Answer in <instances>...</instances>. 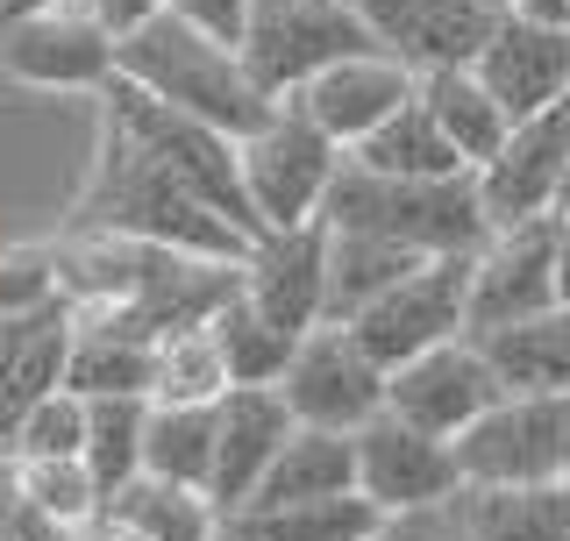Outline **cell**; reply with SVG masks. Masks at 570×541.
Segmentation results:
<instances>
[{"label":"cell","mask_w":570,"mask_h":541,"mask_svg":"<svg viewBox=\"0 0 570 541\" xmlns=\"http://www.w3.org/2000/svg\"><path fill=\"white\" fill-rule=\"evenodd\" d=\"M50 270H58V299L79 321H100V328L150 342V350H165L171 335L214 328V314L243 293V264L186 257V249L129 236H71L50 257Z\"/></svg>","instance_id":"1"},{"label":"cell","mask_w":570,"mask_h":541,"mask_svg":"<svg viewBox=\"0 0 570 541\" xmlns=\"http://www.w3.org/2000/svg\"><path fill=\"white\" fill-rule=\"evenodd\" d=\"M79 236H129V243H157V249H186V257H249V236L228 214H214L200 193L186 186L171 165H157L121 121L100 115V157L86 178L79 207H71Z\"/></svg>","instance_id":"2"},{"label":"cell","mask_w":570,"mask_h":541,"mask_svg":"<svg viewBox=\"0 0 570 541\" xmlns=\"http://www.w3.org/2000/svg\"><path fill=\"white\" fill-rule=\"evenodd\" d=\"M115 71L129 86H142L150 100H165V107H178V115L207 121V129H222L236 142L257 136L264 121L285 107V100H272L257 79H249V65H243L236 43H222L214 29L186 22L178 8H165L157 22H142L136 36H121V43H115Z\"/></svg>","instance_id":"3"},{"label":"cell","mask_w":570,"mask_h":541,"mask_svg":"<svg viewBox=\"0 0 570 541\" xmlns=\"http://www.w3.org/2000/svg\"><path fill=\"white\" fill-rule=\"evenodd\" d=\"M321 222L406 243L421 257H478L492 243V214H485V193H478V171H463V178H385V171H364L350 157L328 186Z\"/></svg>","instance_id":"4"},{"label":"cell","mask_w":570,"mask_h":541,"mask_svg":"<svg viewBox=\"0 0 570 541\" xmlns=\"http://www.w3.org/2000/svg\"><path fill=\"white\" fill-rule=\"evenodd\" d=\"M100 100H107L100 115L121 121V129H129L142 150L157 157V165H171L214 214H228L249 243L264 236V228H257V207H249V193H243V142L236 136H222V129H207V121L178 115V107H165V100H150L142 86L121 79V71L100 86Z\"/></svg>","instance_id":"5"},{"label":"cell","mask_w":570,"mask_h":541,"mask_svg":"<svg viewBox=\"0 0 570 541\" xmlns=\"http://www.w3.org/2000/svg\"><path fill=\"white\" fill-rule=\"evenodd\" d=\"M243 65L272 100H293L299 86H314L328 65L379 50V36L364 29V14L350 0H249L243 14Z\"/></svg>","instance_id":"6"},{"label":"cell","mask_w":570,"mask_h":541,"mask_svg":"<svg viewBox=\"0 0 570 541\" xmlns=\"http://www.w3.org/2000/svg\"><path fill=\"white\" fill-rule=\"evenodd\" d=\"M343 165H350L343 142H328L293 100H285L257 136H243V193H249V207H257V228L272 236V228L321 222L328 186H335Z\"/></svg>","instance_id":"7"},{"label":"cell","mask_w":570,"mask_h":541,"mask_svg":"<svg viewBox=\"0 0 570 541\" xmlns=\"http://www.w3.org/2000/svg\"><path fill=\"white\" fill-rule=\"evenodd\" d=\"M463 484H570V400L507 392L456 435Z\"/></svg>","instance_id":"8"},{"label":"cell","mask_w":570,"mask_h":541,"mask_svg":"<svg viewBox=\"0 0 570 541\" xmlns=\"http://www.w3.org/2000/svg\"><path fill=\"white\" fill-rule=\"evenodd\" d=\"M350 335L379 356L385 371L414 364L442 342L471 335V257H428L414 278H400L385 299H371L350 321Z\"/></svg>","instance_id":"9"},{"label":"cell","mask_w":570,"mask_h":541,"mask_svg":"<svg viewBox=\"0 0 570 541\" xmlns=\"http://www.w3.org/2000/svg\"><path fill=\"white\" fill-rule=\"evenodd\" d=\"M356 492L371 499L379 513L406 520V513H435L463 499V463L456 442L428 435V427L400 421V413H379V421L356 427Z\"/></svg>","instance_id":"10"},{"label":"cell","mask_w":570,"mask_h":541,"mask_svg":"<svg viewBox=\"0 0 570 541\" xmlns=\"http://www.w3.org/2000/svg\"><path fill=\"white\" fill-rule=\"evenodd\" d=\"M385 385H392V371L343 328V321H328V328L299 335L293 371H285L278 392H285V406H293L299 427L356 435L364 421H379V413H385Z\"/></svg>","instance_id":"11"},{"label":"cell","mask_w":570,"mask_h":541,"mask_svg":"<svg viewBox=\"0 0 570 541\" xmlns=\"http://www.w3.org/2000/svg\"><path fill=\"white\" fill-rule=\"evenodd\" d=\"M557 257H563V214L492 228V243L471 257V335L549 314L557 306Z\"/></svg>","instance_id":"12"},{"label":"cell","mask_w":570,"mask_h":541,"mask_svg":"<svg viewBox=\"0 0 570 541\" xmlns=\"http://www.w3.org/2000/svg\"><path fill=\"white\" fill-rule=\"evenodd\" d=\"M0 65L22 86H43V94H100L115 79V36L94 22V8H43L29 22L0 29Z\"/></svg>","instance_id":"13"},{"label":"cell","mask_w":570,"mask_h":541,"mask_svg":"<svg viewBox=\"0 0 570 541\" xmlns=\"http://www.w3.org/2000/svg\"><path fill=\"white\" fill-rule=\"evenodd\" d=\"M499 400H507V385H499V371L485 364V350H478L471 335H456V342H442V350L414 356V364H400L392 385H385V406L400 413V421L428 427V435H442V442H456L463 427H471L478 413H492Z\"/></svg>","instance_id":"14"},{"label":"cell","mask_w":570,"mask_h":541,"mask_svg":"<svg viewBox=\"0 0 570 541\" xmlns=\"http://www.w3.org/2000/svg\"><path fill=\"white\" fill-rule=\"evenodd\" d=\"M563 178H570V100L513 121L507 150L478 171V193H485L492 228H521V222L557 214L563 207Z\"/></svg>","instance_id":"15"},{"label":"cell","mask_w":570,"mask_h":541,"mask_svg":"<svg viewBox=\"0 0 570 541\" xmlns=\"http://www.w3.org/2000/svg\"><path fill=\"white\" fill-rule=\"evenodd\" d=\"M243 299L285 335L328 328V222L307 228H272L243 257Z\"/></svg>","instance_id":"16"},{"label":"cell","mask_w":570,"mask_h":541,"mask_svg":"<svg viewBox=\"0 0 570 541\" xmlns=\"http://www.w3.org/2000/svg\"><path fill=\"white\" fill-rule=\"evenodd\" d=\"M406 100H421V71L406 65V58H392V50L343 58V65L321 71L314 86H299V94H293L299 115H307L328 142H343V150H356L364 136H379Z\"/></svg>","instance_id":"17"},{"label":"cell","mask_w":570,"mask_h":541,"mask_svg":"<svg viewBox=\"0 0 570 541\" xmlns=\"http://www.w3.org/2000/svg\"><path fill=\"white\" fill-rule=\"evenodd\" d=\"M350 8L379 36V50L406 58L414 71L478 65V50L499 29V8H485V0H350Z\"/></svg>","instance_id":"18"},{"label":"cell","mask_w":570,"mask_h":541,"mask_svg":"<svg viewBox=\"0 0 570 541\" xmlns=\"http://www.w3.org/2000/svg\"><path fill=\"white\" fill-rule=\"evenodd\" d=\"M293 406H285L278 385H236L222 406H214V484L207 499L222 513H243L257 499L264 471L278 463V449L293 442Z\"/></svg>","instance_id":"19"},{"label":"cell","mask_w":570,"mask_h":541,"mask_svg":"<svg viewBox=\"0 0 570 541\" xmlns=\"http://www.w3.org/2000/svg\"><path fill=\"white\" fill-rule=\"evenodd\" d=\"M478 79L513 121L542 115V107L570 100V22H528V14H499L492 43L478 50Z\"/></svg>","instance_id":"20"},{"label":"cell","mask_w":570,"mask_h":541,"mask_svg":"<svg viewBox=\"0 0 570 541\" xmlns=\"http://www.w3.org/2000/svg\"><path fill=\"white\" fill-rule=\"evenodd\" d=\"M65 356H71V306H0V449L22 427L29 406H43L65 385Z\"/></svg>","instance_id":"21"},{"label":"cell","mask_w":570,"mask_h":541,"mask_svg":"<svg viewBox=\"0 0 570 541\" xmlns=\"http://www.w3.org/2000/svg\"><path fill=\"white\" fill-rule=\"evenodd\" d=\"M485 350V364L499 371L507 392H542V400H570V306L528 314L513 328L471 335Z\"/></svg>","instance_id":"22"},{"label":"cell","mask_w":570,"mask_h":541,"mask_svg":"<svg viewBox=\"0 0 570 541\" xmlns=\"http://www.w3.org/2000/svg\"><path fill=\"white\" fill-rule=\"evenodd\" d=\"M456 520L471 541H570V484H463Z\"/></svg>","instance_id":"23"},{"label":"cell","mask_w":570,"mask_h":541,"mask_svg":"<svg viewBox=\"0 0 570 541\" xmlns=\"http://www.w3.org/2000/svg\"><path fill=\"white\" fill-rule=\"evenodd\" d=\"M392 513H379L364 492L335 499H293V506H249L228 513V541H379Z\"/></svg>","instance_id":"24"},{"label":"cell","mask_w":570,"mask_h":541,"mask_svg":"<svg viewBox=\"0 0 570 541\" xmlns=\"http://www.w3.org/2000/svg\"><path fill=\"white\" fill-rule=\"evenodd\" d=\"M421 100H428V115L442 121V136L456 142V157L471 171H485L499 150H507V136H513V115L492 100V86L478 79L471 65H450V71H421Z\"/></svg>","instance_id":"25"},{"label":"cell","mask_w":570,"mask_h":541,"mask_svg":"<svg viewBox=\"0 0 570 541\" xmlns=\"http://www.w3.org/2000/svg\"><path fill=\"white\" fill-rule=\"evenodd\" d=\"M428 257L406 243H385V236H364V228H328V321H350L364 314L371 299H385L400 278H414Z\"/></svg>","instance_id":"26"},{"label":"cell","mask_w":570,"mask_h":541,"mask_svg":"<svg viewBox=\"0 0 570 541\" xmlns=\"http://www.w3.org/2000/svg\"><path fill=\"white\" fill-rule=\"evenodd\" d=\"M65 385L79 400H150L157 392V350L129 342L100 321L71 314V356H65Z\"/></svg>","instance_id":"27"},{"label":"cell","mask_w":570,"mask_h":541,"mask_svg":"<svg viewBox=\"0 0 570 541\" xmlns=\"http://www.w3.org/2000/svg\"><path fill=\"white\" fill-rule=\"evenodd\" d=\"M335 492H356V435H335V427H293V442L278 449V463L264 471L249 506H293V499H335Z\"/></svg>","instance_id":"28"},{"label":"cell","mask_w":570,"mask_h":541,"mask_svg":"<svg viewBox=\"0 0 570 541\" xmlns=\"http://www.w3.org/2000/svg\"><path fill=\"white\" fill-rule=\"evenodd\" d=\"M107 513L129 520L142 541H228V513L214 506L207 492L193 484H171V478H136L107 499Z\"/></svg>","instance_id":"29"},{"label":"cell","mask_w":570,"mask_h":541,"mask_svg":"<svg viewBox=\"0 0 570 541\" xmlns=\"http://www.w3.org/2000/svg\"><path fill=\"white\" fill-rule=\"evenodd\" d=\"M350 157L364 171H385V178H463L471 171L456 157V142L442 136V121L428 115V100H406L400 115H392L379 136H364Z\"/></svg>","instance_id":"30"},{"label":"cell","mask_w":570,"mask_h":541,"mask_svg":"<svg viewBox=\"0 0 570 541\" xmlns=\"http://www.w3.org/2000/svg\"><path fill=\"white\" fill-rule=\"evenodd\" d=\"M142 478H171V484L207 492V484H214V406H165V400H150Z\"/></svg>","instance_id":"31"},{"label":"cell","mask_w":570,"mask_h":541,"mask_svg":"<svg viewBox=\"0 0 570 541\" xmlns=\"http://www.w3.org/2000/svg\"><path fill=\"white\" fill-rule=\"evenodd\" d=\"M214 342H222L228 377H236V385H285V371H293V350H299V335H285L278 321H264L243 293L228 299L222 314H214Z\"/></svg>","instance_id":"32"},{"label":"cell","mask_w":570,"mask_h":541,"mask_svg":"<svg viewBox=\"0 0 570 541\" xmlns=\"http://www.w3.org/2000/svg\"><path fill=\"white\" fill-rule=\"evenodd\" d=\"M142 427H150V400H86V471L100 478L107 499L142 478Z\"/></svg>","instance_id":"33"},{"label":"cell","mask_w":570,"mask_h":541,"mask_svg":"<svg viewBox=\"0 0 570 541\" xmlns=\"http://www.w3.org/2000/svg\"><path fill=\"white\" fill-rule=\"evenodd\" d=\"M228 392H236V377H228V356L214 328H193V335H171L165 350H157V392L150 400L165 406H222Z\"/></svg>","instance_id":"34"},{"label":"cell","mask_w":570,"mask_h":541,"mask_svg":"<svg viewBox=\"0 0 570 541\" xmlns=\"http://www.w3.org/2000/svg\"><path fill=\"white\" fill-rule=\"evenodd\" d=\"M14 471H22L29 499H43V506L58 513V520H71V528H94V520H100V506H107L100 478L86 471V456H36V463H22V456H14Z\"/></svg>","instance_id":"35"},{"label":"cell","mask_w":570,"mask_h":541,"mask_svg":"<svg viewBox=\"0 0 570 541\" xmlns=\"http://www.w3.org/2000/svg\"><path fill=\"white\" fill-rule=\"evenodd\" d=\"M0 456H22V463H36V456H86V400L71 385H58L43 406L22 413V427L8 435Z\"/></svg>","instance_id":"36"},{"label":"cell","mask_w":570,"mask_h":541,"mask_svg":"<svg viewBox=\"0 0 570 541\" xmlns=\"http://www.w3.org/2000/svg\"><path fill=\"white\" fill-rule=\"evenodd\" d=\"M0 541H86V528H71L43 499H29L14 456H0Z\"/></svg>","instance_id":"37"},{"label":"cell","mask_w":570,"mask_h":541,"mask_svg":"<svg viewBox=\"0 0 570 541\" xmlns=\"http://www.w3.org/2000/svg\"><path fill=\"white\" fill-rule=\"evenodd\" d=\"M379 541H471V534H463L456 506H435V513H406V520H392Z\"/></svg>","instance_id":"38"},{"label":"cell","mask_w":570,"mask_h":541,"mask_svg":"<svg viewBox=\"0 0 570 541\" xmlns=\"http://www.w3.org/2000/svg\"><path fill=\"white\" fill-rule=\"evenodd\" d=\"M86 8H94V22L121 43V36H136L142 22H157V14H165L171 0H86Z\"/></svg>","instance_id":"39"},{"label":"cell","mask_w":570,"mask_h":541,"mask_svg":"<svg viewBox=\"0 0 570 541\" xmlns=\"http://www.w3.org/2000/svg\"><path fill=\"white\" fill-rule=\"evenodd\" d=\"M186 22H200V29H214L222 43H243V14H249V0H171Z\"/></svg>","instance_id":"40"},{"label":"cell","mask_w":570,"mask_h":541,"mask_svg":"<svg viewBox=\"0 0 570 541\" xmlns=\"http://www.w3.org/2000/svg\"><path fill=\"white\" fill-rule=\"evenodd\" d=\"M507 14H528V22H570V0H513Z\"/></svg>","instance_id":"41"},{"label":"cell","mask_w":570,"mask_h":541,"mask_svg":"<svg viewBox=\"0 0 570 541\" xmlns=\"http://www.w3.org/2000/svg\"><path fill=\"white\" fill-rule=\"evenodd\" d=\"M86 541H142V534L129 528V520H115V513L100 506V520H94V528H86Z\"/></svg>","instance_id":"42"},{"label":"cell","mask_w":570,"mask_h":541,"mask_svg":"<svg viewBox=\"0 0 570 541\" xmlns=\"http://www.w3.org/2000/svg\"><path fill=\"white\" fill-rule=\"evenodd\" d=\"M43 8H65V0H0V29H8V22H29V14H43Z\"/></svg>","instance_id":"43"},{"label":"cell","mask_w":570,"mask_h":541,"mask_svg":"<svg viewBox=\"0 0 570 541\" xmlns=\"http://www.w3.org/2000/svg\"><path fill=\"white\" fill-rule=\"evenodd\" d=\"M557 306H570V222H563V257H557Z\"/></svg>","instance_id":"44"},{"label":"cell","mask_w":570,"mask_h":541,"mask_svg":"<svg viewBox=\"0 0 570 541\" xmlns=\"http://www.w3.org/2000/svg\"><path fill=\"white\" fill-rule=\"evenodd\" d=\"M557 214H563V222H570V178H563V207H557Z\"/></svg>","instance_id":"45"},{"label":"cell","mask_w":570,"mask_h":541,"mask_svg":"<svg viewBox=\"0 0 570 541\" xmlns=\"http://www.w3.org/2000/svg\"><path fill=\"white\" fill-rule=\"evenodd\" d=\"M485 8H499V14H507V8H513V0H485Z\"/></svg>","instance_id":"46"}]
</instances>
